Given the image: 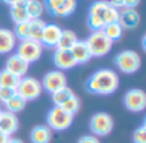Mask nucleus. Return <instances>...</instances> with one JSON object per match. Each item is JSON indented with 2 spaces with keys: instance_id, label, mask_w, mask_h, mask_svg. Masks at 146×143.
<instances>
[{
  "instance_id": "1",
  "label": "nucleus",
  "mask_w": 146,
  "mask_h": 143,
  "mask_svg": "<svg viewBox=\"0 0 146 143\" xmlns=\"http://www.w3.org/2000/svg\"><path fill=\"white\" fill-rule=\"evenodd\" d=\"M119 86V77L111 69H99L86 82V90L94 95H111Z\"/></svg>"
},
{
  "instance_id": "2",
  "label": "nucleus",
  "mask_w": 146,
  "mask_h": 143,
  "mask_svg": "<svg viewBox=\"0 0 146 143\" xmlns=\"http://www.w3.org/2000/svg\"><path fill=\"white\" fill-rule=\"evenodd\" d=\"M88 46V50L91 53V56L95 58H101L105 56L106 54L110 53L111 47H113V42L105 36V33L101 31H94L87 40H85Z\"/></svg>"
},
{
  "instance_id": "3",
  "label": "nucleus",
  "mask_w": 146,
  "mask_h": 143,
  "mask_svg": "<svg viewBox=\"0 0 146 143\" xmlns=\"http://www.w3.org/2000/svg\"><path fill=\"white\" fill-rule=\"evenodd\" d=\"M73 118L74 116L63 110L60 106H54L46 115V121H48V127L51 130L63 132L72 125Z\"/></svg>"
},
{
  "instance_id": "4",
  "label": "nucleus",
  "mask_w": 146,
  "mask_h": 143,
  "mask_svg": "<svg viewBox=\"0 0 146 143\" xmlns=\"http://www.w3.org/2000/svg\"><path fill=\"white\" fill-rule=\"evenodd\" d=\"M117 68L122 73L126 74H133L140 69L141 67V58L140 55L133 50H124L117 54L114 58Z\"/></svg>"
},
{
  "instance_id": "5",
  "label": "nucleus",
  "mask_w": 146,
  "mask_h": 143,
  "mask_svg": "<svg viewBox=\"0 0 146 143\" xmlns=\"http://www.w3.org/2000/svg\"><path fill=\"white\" fill-rule=\"evenodd\" d=\"M15 91L17 95L25 98L26 101H33L40 97L42 93V84L40 80L33 77H23L21 78Z\"/></svg>"
},
{
  "instance_id": "6",
  "label": "nucleus",
  "mask_w": 146,
  "mask_h": 143,
  "mask_svg": "<svg viewBox=\"0 0 146 143\" xmlns=\"http://www.w3.org/2000/svg\"><path fill=\"white\" fill-rule=\"evenodd\" d=\"M114 120L108 113H96L90 119V130L95 137H105L111 133Z\"/></svg>"
},
{
  "instance_id": "7",
  "label": "nucleus",
  "mask_w": 146,
  "mask_h": 143,
  "mask_svg": "<svg viewBox=\"0 0 146 143\" xmlns=\"http://www.w3.org/2000/svg\"><path fill=\"white\" fill-rule=\"evenodd\" d=\"M42 51H44V46L41 45V42L32 40L21 41L19 45L17 46V55L19 58H22L25 61H27L28 64L40 60Z\"/></svg>"
},
{
  "instance_id": "8",
  "label": "nucleus",
  "mask_w": 146,
  "mask_h": 143,
  "mask_svg": "<svg viewBox=\"0 0 146 143\" xmlns=\"http://www.w3.org/2000/svg\"><path fill=\"white\" fill-rule=\"evenodd\" d=\"M45 9L54 17H69L76 12L77 3L74 0H48L44 4Z\"/></svg>"
},
{
  "instance_id": "9",
  "label": "nucleus",
  "mask_w": 146,
  "mask_h": 143,
  "mask_svg": "<svg viewBox=\"0 0 146 143\" xmlns=\"http://www.w3.org/2000/svg\"><path fill=\"white\" fill-rule=\"evenodd\" d=\"M41 84H42V90L48 91L49 93L53 95L60 88L67 87V77L60 71H51L44 75Z\"/></svg>"
},
{
  "instance_id": "10",
  "label": "nucleus",
  "mask_w": 146,
  "mask_h": 143,
  "mask_svg": "<svg viewBox=\"0 0 146 143\" xmlns=\"http://www.w3.org/2000/svg\"><path fill=\"white\" fill-rule=\"evenodd\" d=\"M123 102L126 109L132 113H140L144 111L146 107V93L142 90H129L124 95Z\"/></svg>"
},
{
  "instance_id": "11",
  "label": "nucleus",
  "mask_w": 146,
  "mask_h": 143,
  "mask_svg": "<svg viewBox=\"0 0 146 143\" xmlns=\"http://www.w3.org/2000/svg\"><path fill=\"white\" fill-rule=\"evenodd\" d=\"M28 68H30V64L27 61H25L22 58H19L17 54H13L5 61L4 71L9 72L10 74L15 75L18 78H23L26 75V73L28 72Z\"/></svg>"
},
{
  "instance_id": "12",
  "label": "nucleus",
  "mask_w": 146,
  "mask_h": 143,
  "mask_svg": "<svg viewBox=\"0 0 146 143\" xmlns=\"http://www.w3.org/2000/svg\"><path fill=\"white\" fill-rule=\"evenodd\" d=\"M62 28L58 24H54V23H46L45 28L42 31V36H41V45L45 46V47H55L59 42V38L62 35Z\"/></svg>"
},
{
  "instance_id": "13",
  "label": "nucleus",
  "mask_w": 146,
  "mask_h": 143,
  "mask_svg": "<svg viewBox=\"0 0 146 143\" xmlns=\"http://www.w3.org/2000/svg\"><path fill=\"white\" fill-rule=\"evenodd\" d=\"M7 4L10 5V17L15 24L30 22V17L26 12L27 0H13V1H7Z\"/></svg>"
},
{
  "instance_id": "14",
  "label": "nucleus",
  "mask_w": 146,
  "mask_h": 143,
  "mask_svg": "<svg viewBox=\"0 0 146 143\" xmlns=\"http://www.w3.org/2000/svg\"><path fill=\"white\" fill-rule=\"evenodd\" d=\"M18 128H19V120L15 114L9 111H3L0 114V132L10 137L18 130Z\"/></svg>"
},
{
  "instance_id": "15",
  "label": "nucleus",
  "mask_w": 146,
  "mask_h": 143,
  "mask_svg": "<svg viewBox=\"0 0 146 143\" xmlns=\"http://www.w3.org/2000/svg\"><path fill=\"white\" fill-rule=\"evenodd\" d=\"M141 22L139 12L136 9H123L119 12V19L118 23L123 30H133Z\"/></svg>"
},
{
  "instance_id": "16",
  "label": "nucleus",
  "mask_w": 146,
  "mask_h": 143,
  "mask_svg": "<svg viewBox=\"0 0 146 143\" xmlns=\"http://www.w3.org/2000/svg\"><path fill=\"white\" fill-rule=\"evenodd\" d=\"M53 61H54V65L58 69H60V72L69 71V69L74 68V67L77 65V63H76V60L73 59L72 54L69 53V51L58 50V49L54 51Z\"/></svg>"
},
{
  "instance_id": "17",
  "label": "nucleus",
  "mask_w": 146,
  "mask_h": 143,
  "mask_svg": "<svg viewBox=\"0 0 146 143\" xmlns=\"http://www.w3.org/2000/svg\"><path fill=\"white\" fill-rule=\"evenodd\" d=\"M69 53L72 54V56L76 60L77 65L78 64L87 63V61L92 58L90 50H88V46H87V43H86L85 40H78L77 42L73 45V47L69 50Z\"/></svg>"
},
{
  "instance_id": "18",
  "label": "nucleus",
  "mask_w": 146,
  "mask_h": 143,
  "mask_svg": "<svg viewBox=\"0 0 146 143\" xmlns=\"http://www.w3.org/2000/svg\"><path fill=\"white\" fill-rule=\"evenodd\" d=\"M17 46V38H15L13 31L7 28H0V54H8L14 50Z\"/></svg>"
},
{
  "instance_id": "19",
  "label": "nucleus",
  "mask_w": 146,
  "mask_h": 143,
  "mask_svg": "<svg viewBox=\"0 0 146 143\" xmlns=\"http://www.w3.org/2000/svg\"><path fill=\"white\" fill-rule=\"evenodd\" d=\"M30 138L32 143H50L53 138V130L48 125H36L31 130Z\"/></svg>"
},
{
  "instance_id": "20",
  "label": "nucleus",
  "mask_w": 146,
  "mask_h": 143,
  "mask_svg": "<svg viewBox=\"0 0 146 143\" xmlns=\"http://www.w3.org/2000/svg\"><path fill=\"white\" fill-rule=\"evenodd\" d=\"M77 41H78L77 35H76L73 31H71V30H63V31H62L60 38H59V42H58V45H56V49H58V50L69 51Z\"/></svg>"
},
{
  "instance_id": "21",
  "label": "nucleus",
  "mask_w": 146,
  "mask_h": 143,
  "mask_svg": "<svg viewBox=\"0 0 146 143\" xmlns=\"http://www.w3.org/2000/svg\"><path fill=\"white\" fill-rule=\"evenodd\" d=\"M45 26L46 23L44 22V19H31L28 22V40L40 42Z\"/></svg>"
},
{
  "instance_id": "22",
  "label": "nucleus",
  "mask_w": 146,
  "mask_h": 143,
  "mask_svg": "<svg viewBox=\"0 0 146 143\" xmlns=\"http://www.w3.org/2000/svg\"><path fill=\"white\" fill-rule=\"evenodd\" d=\"M44 3L38 1V0H27V5H26V12H27L28 17L31 19H41V15L44 13Z\"/></svg>"
},
{
  "instance_id": "23",
  "label": "nucleus",
  "mask_w": 146,
  "mask_h": 143,
  "mask_svg": "<svg viewBox=\"0 0 146 143\" xmlns=\"http://www.w3.org/2000/svg\"><path fill=\"white\" fill-rule=\"evenodd\" d=\"M103 32L105 33V36L111 42H115V41H119L122 38L124 30L117 22V23H110V24H105V27L103 28Z\"/></svg>"
},
{
  "instance_id": "24",
  "label": "nucleus",
  "mask_w": 146,
  "mask_h": 143,
  "mask_svg": "<svg viewBox=\"0 0 146 143\" xmlns=\"http://www.w3.org/2000/svg\"><path fill=\"white\" fill-rule=\"evenodd\" d=\"M19 80H21V78L10 74L9 72H7V71L0 72V87L17 90L18 84H19Z\"/></svg>"
},
{
  "instance_id": "25",
  "label": "nucleus",
  "mask_w": 146,
  "mask_h": 143,
  "mask_svg": "<svg viewBox=\"0 0 146 143\" xmlns=\"http://www.w3.org/2000/svg\"><path fill=\"white\" fill-rule=\"evenodd\" d=\"M26 103H27V101H26L25 98H22L21 96L15 95V96H13L8 102H5L4 105H5V107H7V111L15 114V113L22 111L23 109L26 107Z\"/></svg>"
},
{
  "instance_id": "26",
  "label": "nucleus",
  "mask_w": 146,
  "mask_h": 143,
  "mask_svg": "<svg viewBox=\"0 0 146 143\" xmlns=\"http://www.w3.org/2000/svg\"><path fill=\"white\" fill-rule=\"evenodd\" d=\"M73 95H74V93H73V91L69 87L60 88L59 91H56V92H54L53 95H51V96H53L54 106H62Z\"/></svg>"
},
{
  "instance_id": "27",
  "label": "nucleus",
  "mask_w": 146,
  "mask_h": 143,
  "mask_svg": "<svg viewBox=\"0 0 146 143\" xmlns=\"http://www.w3.org/2000/svg\"><path fill=\"white\" fill-rule=\"evenodd\" d=\"M60 107L63 109V110H66L68 114H71V115L74 116V114L78 113V110H80V107H81V101L77 96L73 95L60 106Z\"/></svg>"
},
{
  "instance_id": "28",
  "label": "nucleus",
  "mask_w": 146,
  "mask_h": 143,
  "mask_svg": "<svg viewBox=\"0 0 146 143\" xmlns=\"http://www.w3.org/2000/svg\"><path fill=\"white\" fill-rule=\"evenodd\" d=\"M108 3L106 1H96L88 9V15L91 17H98V18H103L104 19V13H105L106 8H108Z\"/></svg>"
},
{
  "instance_id": "29",
  "label": "nucleus",
  "mask_w": 146,
  "mask_h": 143,
  "mask_svg": "<svg viewBox=\"0 0 146 143\" xmlns=\"http://www.w3.org/2000/svg\"><path fill=\"white\" fill-rule=\"evenodd\" d=\"M118 19H119V10L115 9V8H113V7H110V5H108L105 13H104V23H105V24L117 23Z\"/></svg>"
},
{
  "instance_id": "30",
  "label": "nucleus",
  "mask_w": 146,
  "mask_h": 143,
  "mask_svg": "<svg viewBox=\"0 0 146 143\" xmlns=\"http://www.w3.org/2000/svg\"><path fill=\"white\" fill-rule=\"evenodd\" d=\"M13 33H14L17 40H21V41L28 40V22L22 23V24H15Z\"/></svg>"
},
{
  "instance_id": "31",
  "label": "nucleus",
  "mask_w": 146,
  "mask_h": 143,
  "mask_svg": "<svg viewBox=\"0 0 146 143\" xmlns=\"http://www.w3.org/2000/svg\"><path fill=\"white\" fill-rule=\"evenodd\" d=\"M132 139H133V143H146V125L145 124H142L141 127H139L133 132Z\"/></svg>"
},
{
  "instance_id": "32",
  "label": "nucleus",
  "mask_w": 146,
  "mask_h": 143,
  "mask_svg": "<svg viewBox=\"0 0 146 143\" xmlns=\"http://www.w3.org/2000/svg\"><path fill=\"white\" fill-rule=\"evenodd\" d=\"M17 95V91L12 90V88H4V87H0V101L3 103L8 102L13 96Z\"/></svg>"
},
{
  "instance_id": "33",
  "label": "nucleus",
  "mask_w": 146,
  "mask_h": 143,
  "mask_svg": "<svg viewBox=\"0 0 146 143\" xmlns=\"http://www.w3.org/2000/svg\"><path fill=\"white\" fill-rule=\"evenodd\" d=\"M77 143H101L100 139L95 136H91V134H87V136H82L80 139H78Z\"/></svg>"
},
{
  "instance_id": "34",
  "label": "nucleus",
  "mask_w": 146,
  "mask_h": 143,
  "mask_svg": "<svg viewBox=\"0 0 146 143\" xmlns=\"http://www.w3.org/2000/svg\"><path fill=\"white\" fill-rule=\"evenodd\" d=\"M139 4H140V1H136V0H124L123 9H136V7Z\"/></svg>"
},
{
  "instance_id": "35",
  "label": "nucleus",
  "mask_w": 146,
  "mask_h": 143,
  "mask_svg": "<svg viewBox=\"0 0 146 143\" xmlns=\"http://www.w3.org/2000/svg\"><path fill=\"white\" fill-rule=\"evenodd\" d=\"M109 5L113 8H115V9H118V8H124V0H115V1H110L109 3Z\"/></svg>"
},
{
  "instance_id": "36",
  "label": "nucleus",
  "mask_w": 146,
  "mask_h": 143,
  "mask_svg": "<svg viewBox=\"0 0 146 143\" xmlns=\"http://www.w3.org/2000/svg\"><path fill=\"white\" fill-rule=\"evenodd\" d=\"M10 139L9 136H7V134H4L3 132H0V143H8Z\"/></svg>"
},
{
  "instance_id": "37",
  "label": "nucleus",
  "mask_w": 146,
  "mask_h": 143,
  "mask_svg": "<svg viewBox=\"0 0 146 143\" xmlns=\"http://www.w3.org/2000/svg\"><path fill=\"white\" fill-rule=\"evenodd\" d=\"M8 143H23L22 141H21V139H14V138H10L9 139V142Z\"/></svg>"
},
{
  "instance_id": "38",
  "label": "nucleus",
  "mask_w": 146,
  "mask_h": 143,
  "mask_svg": "<svg viewBox=\"0 0 146 143\" xmlns=\"http://www.w3.org/2000/svg\"><path fill=\"white\" fill-rule=\"evenodd\" d=\"M3 113V110H1V107H0V114H1Z\"/></svg>"
}]
</instances>
